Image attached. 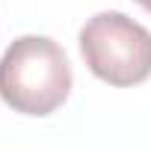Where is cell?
I'll list each match as a JSON object with an SVG mask.
<instances>
[{
	"label": "cell",
	"mask_w": 151,
	"mask_h": 151,
	"mask_svg": "<svg viewBox=\"0 0 151 151\" xmlns=\"http://www.w3.org/2000/svg\"><path fill=\"white\" fill-rule=\"evenodd\" d=\"M136 3H139V6L145 9V12H151V0H136Z\"/></svg>",
	"instance_id": "cell-3"
},
{
	"label": "cell",
	"mask_w": 151,
	"mask_h": 151,
	"mask_svg": "<svg viewBox=\"0 0 151 151\" xmlns=\"http://www.w3.org/2000/svg\"><path fill=\"white\" fill-rule=\"evenodd\" d=\"M71 92V62L47 36H21L0 56V98L15 113L50 116Z\"/></svg>",
	"instance_id": "cell-1"
},
{
	"label": "cell",
	"mask_w": 151,
	"mask_h": 151,
	"mask_svg": "<svg viewBox=\"0 0 151 151\" xmlns=\"http://www.w3.org/2000/svg\"><path fill=\"white\" fill-rule=\"evenodd\" d=\"M86 68L110 86H136L151 77V33L124 12H98L80 30Z\"/></svg>",
	"instance_id": "cell-2"
}]
</instances>
